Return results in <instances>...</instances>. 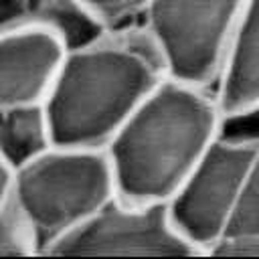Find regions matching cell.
Returning a JSON list of instances; mask_svg holds the SVG:
<instances>
[{"label":"cell","instance_id":"cell-10","mask_svg":"<svg viewBox=\"0 0 259 259\" xmlns=\"http://www.w3.org/2000/svg\"><path fill=\"white\" fill-rule=\"evenodd\" d=\"M51 146L45 103L0 109V158L14 172Z\"/></svg>","mask_w":259,"mask_h":259},{"label":"cell","instance_id":"cell-3","mask_svg":"<svg viewBox=\"0 0 259 259\" xmlns=\"http://www.w3.org/2000/svg\"><path fill=\"white\" fill-rule=\"evenodd\" d=\"M115 194V178L105 148L53 144L18 168L12 184V196L30 219L42 255Z\"/></svg>","mask_w":259,"mask_h":259},{"label":"cell","instance_id":"cell-15","mask_svg":"<svg viewBox=\"0 0 259 259\" xmlns=\"http://www.w3.org/2000/svg\"><path fill=\"white\" fill-rule=\"evenodd\" d=\"M22 22V0H0V30Z\"/></svg>","mask_w":259,"mask_h":259},{"label":"cell","instance_id":"cell-2","mask_svg":"<svg viewBox=\"0 0 259 259\" xmlns=\"http://www.w3.org/2000/svg\"><path fill=\"white\" fill-rule=\"evenodd\" d=\"M223 130L212 87L166 77L105 146L117 196L168 202Z\"/></svg>","mask_w":259,"mask_h":259},{"label":"cell","instance_id":"cell-11","mask_svg":"<svg viewBox=\"0 0 259 259\" xmlns=\"http://www.w3.org/2000/svg\"><path fill=\"white\" fill-rule=\"evenodd\" d=\"M32 255H42L38 235L22 206L10 194L8 202L0 210V257Z\"/></svg>","mask_w":259,"mask_h":259},{"label":"cell","instance_id":"cell-13","mask_svg":"<svg viewBox=\"0 0 259 259\" xmlns=\"http://www.w3.org/2000/svg\"><path fill=\"white\" fill-rule=\"evenodd\" d=\"M85 4L109 28H119L140 22L150 0H85Z\"/></svg>","mask_w":259,"mask_h":259},{"label":"cell","instance_id":"cell-6","mask_svg":"<svg viewBox=\"0 0 259 259\" xmlns=\"http://www.w3.org/2000/svg\"><path fill=\"white\" fill-rule=\"evenodd\" d=\"M47 255L190 257L200 251L176 229L168 202H127L115 194Z\"/></svg>","mask_w":259,"mask_h":259},{"label":"cell","instance_id":"cell-9","mask_svg":"<svg viewBox=\"0 0 259 259\" xmlns=\"http://www.w3.org/2000/svg\"><path fill=\"white\" fill-rule=\"evenodd\" d=\"M22 20L51 30L67 51L87 47L111 30L85 0H22Z\"/></svg>","mask_w":259,"mask_h":259},{"label":"cell","instance_id":"cell-12","mask_svg":"<svg viewBox=\"0 0 259 259\" xmlns=\"http://www.w3.org/2000/svg\"><path fill=\"white\" fill-rule=\"evenodd\" d=\"M259 231V150L245 174L233 217L225 235Z\"/></svg>","mask_w":259,"mask_h":259},{"label":"cell","instance_id":"cell-8","mask_svg":"<svg viewBox=\"0 0 259 259\" xmlns=\"http://www.w3.org/2000/svg\"><path fill=\"white\" fill-rule=\"evenodd\" d=\"M212 89L225 121L259 111V0H245Z\"/></svg>","mask_w":259,"mask_h":259},{"label":"cell","instance_id":"cell-4","mask_svg":"<svg viewBox=\"0 0 259 259\" xmlns=\"http://www.w3.org/2000/svg\"><path fill=\"white\" fill-rule=\"evenodd\" d=\"M245 0H150L142 24L168 77L212 87Z\"/></svg>","mask_w":259,"mask_h":259},{"label":"cell","instance_id":"cell-5","mask_svg":"<svg viewBox=\"0 0 259 259\" xmlns=\"http://www.w3.org/2000/svg\"><path fill=\"white\" fill-rule=\"evenodd\" d=\"M259 150V136L221 134L168 200L176 229L206 255L225 235L245 174Z\"/></svg>","mask_w":259,"mask_h":259},{"label":"cell","instance_id":"cell-16","mask_svg":"<svg viewBox=\"0 0 259 259\" xmlns=\"http://www.w3.org/2000/svg\"><path fill=\"white\" fill-rule=\"evenodd\" d=\"M12 184H14V170L0 158V210L8 202L12 194Z\"/></svg>","mask_w":259,"mask_h":259},{"label":"cell","instance_id":"cell-1","mask_svg":"<svg viewBox=\"0 0 259 259\" xmlns=\"http://www.w3.org/2000/svg\"><path fill=\"white\" fill-rule=\"evenodd\" d=\"M166 77L160 49L142 22L67 51L45 99L53 144L105 148Z\"/></svg>","mask_w":259,"mask_h":259},{"label":"cell","instance_id":"cell-14","mask_svg":"<svg viewBox=\"0 0 259 259\" xmlns=\"http://www.w3.org/2000/svg\"><path fill=\"white\" fill-rule=\"evenodd\" d=\"M206 255L223 257H259V231L223 235Z\"/></svg>","mask_w":259,"mask_h":259},{"label":"cell","instance_id":"cell-7","mask_svg":"<svg viewBox=\"0 0 259 259\" xmlns=\"http://www.w3.org/2000/svg\"><path fill=\"white\" fill-rule=\"evenodd\" d=\"M65 53L42 26L22 20L0 30V109L45 103Z\"/></svg>","mask_w":259,"mask_h":259}]
</instances>
